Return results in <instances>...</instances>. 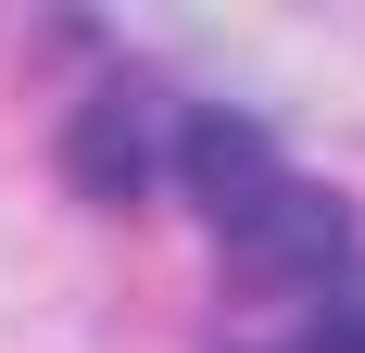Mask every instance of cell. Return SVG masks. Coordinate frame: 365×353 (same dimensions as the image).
Segmentation results:
<instances>
[{
  "mask_svg": "<svg viewBox=\"0 0 365 353\" xmlns=\"http://www.w3.org/2000/svg\"><path fill=\"white\" fill-rule=\"evenodd\" d=\"M177 189L202 214H215V240L227 265L252 290H290V303H328L340 278H353V214L315 189V176L290 164V151L264 139L252 114H227V101H189L177 114Z\"/></svg>",
  "mask_w": 365,
  "mask_h": 353,
  "instance_id": "obj_1",
  "label": "cell"
},
{
  "mask_svg": "<svg viewBox=\"0 0 365 353\" xmlns=\"http://www.w3.org/2000/svg\"><path fill=\"white\" fill-rule=\"evenodd\" d=\"M177 89H151V76H113V89H88V114H76V176L101 189V202H139L151 176H177Z\"/></svg>",
  "mask_w": 365,
  "mask_h": 353,
  "instance_id": "obj_2",
  "label": "cell"
},
{
  "mask_svg": "<svg viewBox=\"0 0 365 353\" xmlns=\"http://www.w3.org/2000/svg\"><path fill=\"white\" fill-rule=\"evenodd\" d=\"M264 353H365V265H353V278H340L328 303L290 328V341H264Z\"/></svg>",
  "mask_w": 365,
  "mask_h": 353,
  "instance_id": "obj_3",
  "label": "cell"
}]
</instances>
